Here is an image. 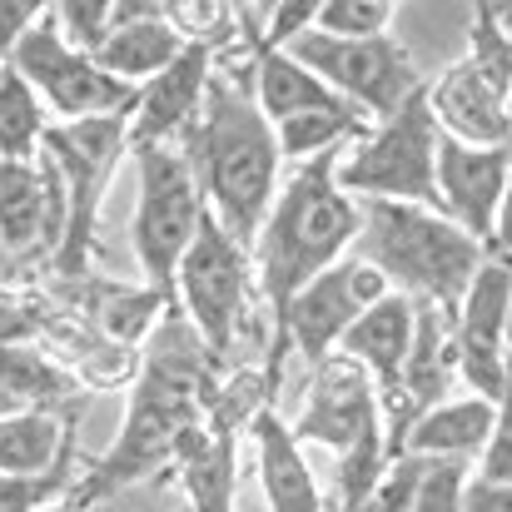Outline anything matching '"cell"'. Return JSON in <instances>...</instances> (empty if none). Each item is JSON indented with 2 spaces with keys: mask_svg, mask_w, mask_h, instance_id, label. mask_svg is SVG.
Masks as SVG:
<instances>
[{
  "mask_svg": "<svg viewBox=\"0 0 512 512\" xmlns=\"http://www.w3.org/2000/svg\"><path fill=\"white\" fill-rule=\"evenodd\" d=\"M65 234V199L60 179L40 160H0V249L15 259L60 244Z\"/></svg>",
  "mask_w": 512,
  "mask_h": 512,
  "instance_id": "cell-16",
  "label": "cell"
},
{
  "mask_svg": "<svg viewBox=\"0 0 512 512\" xmlns=\"http://www.w3.org/2000/svg\"><path fill=\"white\" fill-rule=\"evenodd\" d=\"M428 110H433V125L443 140H458L473 150L508 145V95L493 80H483L468 60H458L438 75V85L428 90Z\"/></svg>",
  "mask_w": 512,
  "mask_h": 512,
  "instance_id": "cell-17",
  "label": "cell"
},
{
  "mask_svg": "<svg viewBox=\"0 0 512 512\" xmlns=\"http://www.w3.org/2000/svg\"><path fill=\"white\" fill-rule=\"evenodd\" d=\"M468 468L458 458H418V483H413V503L408 512H458Z\"/></svg>",
  "mask_w": 512,
  "mask_h": 512,
  "instance_id": "cell-32",
  "label": "cell"
},
{
  "mask_svg": "<svg viewBox=\"0 0 512 512\" xmlns=\"http://www.w3.org/2000/svg\"><path fill=\"white\" fill-rule=\"evenodd\" d=\"M70 393V378L30 343H0V398L15 408H30V403H45V398H65Z\"/></svg>",
  "mask_w": 512,
  "mask_h": 512,
  "instance_id": "cell-26",
  "label": "cell"
},
{
  "mask_svg": "<svg viewBox=\"0 0 512 512\" xmlns=\"http://www.w3.org/2000/svg\"><path fill=\"white\" fill-rule=\"evenodd\" d=\"M398 5L388 0H329L314 10V30L319 35H334V40H378L388 35Z\"/></svg>",
  "mask_w": 512,
  "mask_h": 512,
  "instance_id": "cell-30",
  "label": "cell"
},
{
  "mask_svg": "<svg viewBox=\"0 0 512 512\" xmlns=\"http://www.w3.org/2000/svg\"><path fill=\"white\" fill-rule=\"evenodd\" d=\"M45 512H60V508H45Z\"/></svg>",
  "mask_w": 512,
  "mask_h": 512,
  "instance_id": "cell-42",
  "label": "cell"
},
{
  "mask_svg": "<svg viewBox=\"0 0 512 512\" xmlns=\"http://www.w3.org/2000/svg\"><path fill=\"white\" fill-rule=\"evenodd\" d=\"M40 15H45V5H35V0H0V65L10 60V50Z\"/></svg>",
  "mask_w": 512,
  "mask_h": 512,
  "instance_id": "cell-38",
  "label": "cell"
},
{
  "mask_svg": "<svg viewBox=\"0 0 512 512\" xmlns=\"http://www.w3.org/2000/svg\"><path fill=\"white\" fill-rule=\"evenodd\" d=\"M289 55L319 75L334 95H339L348 110H368L378 120H388L423 80L408 60V50L393 40V35H378V40H334V35H319V30H304Z\"/></svg>",
  "mask_w": 512,
  "mask_h": 512,
  "instance_id": "cell-9",
  "label": "cell"
},
{
  "mask_svg": "<svg viewBox=\"0 0 512 512\" xmlns=\"http://www.w3.org/2000/svg\"><path fill=\"white\" fill-rule=\"evenodd\" d=\"M50 20L60 30V40L80 55L95 60V50L110 35V0H70V5H50Z\"/></svg>",
  "mask_w": 512,
  "mask_h": 512,
  "instance_id": "cell-31",
  "label": "cell"
},
{
  "mask_svg": "<svg viewBox=\"0 0 512 512\" xmlns=\"http://www.w3.org/2000/svg\"><path fill=\"white\" fill-rule=\"evenodd\" d=\"M204 343L194 339V329L170 314L165 329L155 334L145 378L130 398L125 428L115 438V448L100 458L95 478L85 483V498H105L130 488L135 478H145L150 468H160L165 458H174V443L184 438V428H194V403H199V378H204Z\"/></svg>",
  "mask_w": 512,
  "mask_h": 512,
  "instance_id": "cell-3",
  "label": "cell"
},
{
  "mask_svg": "<svg viewBox=\"0 0 512 512\" xmlns=\"http://www.w3.org/2000/svg\"><path fill=\"white\" fill-rule=\"evenodd\" d=\"M40 135H45L40 95L10 65H0V160H30Z\"/></svg>",
  "mask_w": 512,
  "mask_h": 512,
  "instance_id": "cell-27",
  "label": "cell"
},
{
  "mask_svg": "<svg viewBox=\"0 0 512 512\" xmlns=\"http://www.w3.org/2000/svg\"><path fill=\"white\" fill-rule=\"evenodd\" d=\"M508 309L512 269L508 259H483L453 309V373H463L473 398L508 408Z\"/></svg>",
  "mask_w": 512,
  "mask_h": 512,
  "instance_id": "cell-11",
  "label": "cell"
},
{
  "mask_svg": "<svg viewBox=\"0 0 512 512\" xmlns=\"http://www.w3.org/2000/svg\"><path fill=\"white\" fill-rule=\"evenodd\" d=\"M358 259L383 274V284H398L403 299L413 304H438L458 309L468 279L488 259L483 244H473L458 224H448L438 209L418 204H383L363 199L358 204Z\"/></svg>",
  "mask_w": 512,
  "mask_h": 512,
  "instance_id": "cell-4",
  "label": "cell"
},
{
  "mask_svg": "<svg viewBox=\"0 0 512 512\" xmlns=\"http://www.w3.org/2000/svg\"><path fill=\"white\" fill-rule=\"evenodd\" d=\"M244 284H249V254L209 219H199L179 269H174V294L189 309V329L204 343V358H224L239 314H244Z\"/></svg>",
  "mask_w": 512,
  "mask_h": 512,
  "instance_id": "cell-10",
  "label": "cell"
},
{
  "mask_svg": "<svg viewBox=\"0 0 512 512\" xmlns=\"http://www.w3.org/2000/svg\"><path fill=\"white\" fill-rule=\"evenodd\" d=\"M388 463H393V453H388L383 423H378V428H368L353 448H343V453H339V498H343V512L358 508V503L378 488V478L388 473Z\"/></svg>",
  "mask_w": 512,
  "mask_h": 512,
  "instance_id": "cell-29",
  "label": "cell"
},
{
  "mask_svg": "<svg viewBox=\"0 0 512 512\" xmlns=\"http://www.w3.org/2000/svg\"><path fill=\"white\" fill-rule=\"evenodd\" d=\"M478 478H493V483H512V433H508V408L498 413V423H493V433H488V443H483V453H478V468H473Z\"/></svg>",
  "mask_w": 512,
  "mask_h": 512,
  "instance_id": "cell-36",
  "label": "cell"
},
{
  "mask_svg": "<svg viewBox=\"0 0 512 512\" xmlns=\"http://www.w3.org/2000/svg\"><path fill=\"white\" fill-rule=\"evenodd\" d=\"M339 155H319L309 165H299L289 184L274 189V204L259 224V279H264V299L274 314V339H269V373H264V398L274 393L279 373H284V314L294 304V294L319 279L329 264H339L343 249L358 234V204L339 189Z\"/></svg>",
  "mask_w": 512,
  "mask_h": 512,
  "instance_id": "cell-1",
  "label": "cell"
},
{
  "mask_svg": "<svg viewBox=\"0 0 512 512\" xmlns=\"http://www.w3.org/2000/svg\"><path fill=\"white\" fill-rule=\"evenodd\" d=\"M274 130V150H279V160L289 155V160H319V155H339L343 140H363L368 130H363V115L358 110H348V105H329V110H299V115H289V120H279V125H269Z\"/></svg>",
  "mask_w": 512,
  "mask_h": 512,
  "instance_id": "cell-25",
  "label": "cell"
},
{
  "mask_svg": "<svg viewBox=\"0 0 512 512\" xmlns=\"http://www.w3.org/2000/svg\"><path fill=\"white\" fill-rule=\"evenodd\" d=\"M5 274H10V254L0 249V279H5Z\"/></svg>",
  "mask_w": 512,
  "mask_h": 512,
  "instance_id": "cell-40",
  "label": "cell"
},
{
  "mask_svg": "<svg viewBox=\"0 0 512 512\" xmlns=\"http://www.w3.org/2000/svg\"><path fill=\"white\" fill-rule=\"evenodd\" d=\"M408 339H413V299L403 294H383L378 304H368L348 329H343V358H353L368 383L378 378L383 398L398 393V373H403V358H408ZM378 398V403H383Z\"/></svg>",
  "mask_w": 512,
  "mask_h": 512,
  "instance_id": "cell-19",
  "label": "cell"
},
{
  "mask_svg": "<svg viewBox=\"0 0 512 512\" xmlns=\"http://www.w3.org/2000/svg\"><path fill=\"white\" fill-rule=\"evenodd\" d=\"M184 140H189L184 160L194 170L209 219L249 254L259 239V224L274 204V189H279V150H274L269 120L259 115V105L244 85L209 80L194 130Z\"/></svg>",
  "mask_w": 512,
  "mask_h": 512,
  "instance_id": "cell-2",
  "label": "cell"
},
{
  "mask_svg": "<svg viewBox=\"0 0 512 512\" xmlns=\"http://www.w3.org/2000/svg\"><path fill=\"white\" fill-rule=\"evenodd\" d=\"M5 65L40 95V105L60 110L65 125H75V120H100V115H130V105H135V85L105 75L90 55H80V50H70V45L60 40V30H55V20H50V5H45V15L20 35V45L10 50Z\"/></svg>",
  "mask_w": 512,
  "mask_h": 512,
  "instance_id": "cell-8",
  "label": "cell"
},
{
  "mask_svg": "<svg viewBox=\"0 0 512 512\" xmlns=\"http://www.w3.org/2000/svg\"><path fill=\"white\" fill-rule=\"evenodd\" d=\"M20 334H30V319H25L20 299H10L0 289V343H20Z\"/></svg>",
  "mask_w": 512,
  "mask_h": 512,
  "instance_id": "cell-39",
  "label": "cell"
},
{
  "mask_svg": "<svg viewBox=\"0 0 512 512\" xmlns=\"http://www.w3.org/2000/svg\"><path fill=\"white\" fill-rule=\"evenodd\" d=\"M383 294H393V289H388L383 274L368 269L363 259L329 264L319 279H309V284L294 294V304H289V314H284V348H299L309 363H324L329 348L343 339V329H348L368 304H378Z\"/></svg>",
  "mask_w": 512,
  "mask_h": 512,
  "instance_id": "cell-13",
  "label": "cell"
},
{
  "mask_svg": "<svg viewBox=\"0 0 512 512\" xmlns=\"http://www.w3.org/2000/svg\"><path fill=\"white\" fill-rule=\"evenodd\" d=\"M433 155H438V125L428 110V85H418L373 135H363V145L334 170V179L348 199L363 194V199H383V204L438 209Z\"/></svg>",
  "mask_w": 512,
  "mask_h": 512,
  "instance_id": "cell-5",
  "label": "cell"
},
{
  "mask_svg": "<svg viewBox=\"0 0 512 512\" xmlns=\"http://www.w3.org/2000/svg\"><path fill=\"white\" fill-rule=\"evenodd\" d=\"M324 512H339V508H324Z\"/></svg>",
  "mask_w": 512,
  "mask_h": 512,
  "instance_id": "cell-43",
  "label": "cell"
},
{
  "mask_svg": "<svg viewBox=\"0 0 512 512\" xmlns=\"http://www.w3.org/2000/svg\"><path fill=\"white\" fill-rule=\"evenodd\" d=\"M65 463L50 468V473H35V478H15V473H0V512H45L65 498Z\"/></svg>",
  "mask_w": 512,
  "mask_h": 512,
  "instance_id": "cell-33",
  "label": "cell"
},
{
  "mask_svg": "<svg viewBox=\"0 0 512 512\" xmlns=\"http://www.w3.org/2000/svg\"><path fill=\"white\" fill-rule=\"evenodd\" d=\"M498 413L503 408H493L483 398H443L408 423L403 448H408V458H458V463H468V458L483 453Z\"/></svg>",
  "mask_w": 512,
  "mask_h": 512,
  "instance_id": "cell-21",
  "label": "cell"
},
{
  "mask_svg": "<svg viewBox=\"0 0 512 512\" xmlns=\"http://www.w3.org/2000/svg\"><path fill=\"white\" fill-rule=\"evenodd\" d=\"M170 5H140V0H120L110 5V35L95 50V65L125 85H145L155 80L165 65H174V55L184 50V35L174 30Z\"/></svg>",
  "mask_w": 512,
  "mask_h": 512,
  "instance_id": "cell-18",
  "label": "cell"
},
{
  "mask_svg": "<svg viewBox=\"0 0 512 512\" xmlns=\"http://www.w3.org/2000/svg\"><path fill=\"white\" fill-rule=\"evenodd\" d=\"M65 458H70V428L55 413H40V408L0 413V473L35 478V473L60 468Z\"/></svg>",
  "mask_w": 512,
  "mask_h": 512,
  "instance_id": "cell-23",
  "label": "cell"
},
{
  "mask_svg": "<svg viewBox=\"0 0 512 512\" xmlns=\"http://www.w3.org/2000/svg\"><path fill=\"white\" fill-rule=\"evenodd\" d=\"M314 10L309 0H289V5H274L269 10V30H264V50H289L304 30H314Z\"/></svg>",
  "mask_w": 512,
  "mask_h": 512,
  "instance_id": "cell-35",
  "label": "cell"
},
{
  "mask_svg": "<svg viewBox=\"0 0 512 512\" xmlns=\"http://www.w3.org/2000/svg\"><path fill=\"white\" fill-rule=\"evenodd\" d=\"M468 45H473L468 65H473L483 80H493V85L508 95V85H512L508 5H498V0H483V5H473V30H468Z\"/></svg>",
  "mask_w": 512,
  "mask_h": 512,
  "instance_id": "cell-28",
  "label": "cell"
},
{
  "mask_svg": "<svg viewBox=\"0 0 512 512\" xmlns=\"http://www.w3.org/2000/svg\"><path fill=\"white\" fill-rule=\"evenodd\" d=\"M0 413H10V403H5V398H0Z\"/></svg>",
  "mask_w": 512,
  "mask_h": 512,
  "instance_id": "cell-41",
  "label": "cell"
},
{
  "mask_svg": "<svg viewBox=\"0 0 512 512\" xmlns=\"http://www.w3.org/2000/svg\"><path fill=\"white\" fill-rule=\"evenodd\" d=\"M254 105L269 125H279L299 110H329V105H343V100L319 75H309L289 50H264L259 70H254Z\"/></svg>",
  "mask_w": 512,
  "mask_h": 512,
  "instance_id": "cell-24",
  "label": "cell"
},
{
  "mask_svg": "<svg viewBox=\"0 0 512 512\" xmlns=\"http://www.w3.org/2000/svg\"><path fill=\"white\" fill-rule=\"evenodd\" d=\"M125 115H100V120H75V125H45V165L60 179L65 199V234H60V264L80 269L90 244H95V214L105 199V184L120 165L125 150Z\"/></svg>",
  "mask_w": 512,
  "mask_h": 512,
  "instance_id": "cell-7",
  "label": "cell"
},
{
  "mask_svg": "<svg viewBox=\"0 0 512 512\" xmlns=\"http://www.w3.org/2000/svg\"><path fill=\"white\" fill-rule=\"evenodd\" d=\"M413 483H418V458L403 453V458L388 463V473L378 478V488L348 512H408V503H413Z\"/></svg>",
  "mask_w": 512,
  "mask_h": 512,
  "instance_id": "cell-34",
  "label": "cell"
},
{
  "mask_svg": "<svg viewBox=\"0 0 512 512\" xmlns=\"http://www.w3.org/2000/svg\"><path fill=\"white\" fill-rule=\"evenodd\" d=\"M204 85H209V45L184 40L174 65H165L155 80H145L135 90V105L125 115V135L135 145H170L174 135H189L199 100H204Z\"/></svg>",
  "mask_w": 512,
  "mask_h": 512,
  "instance_id": "cell-15",
  "label": "cell"
},
{
  "mask_svg": "<svg viewBox=\"0 0 512 512\" xmlns=\"http://www.w3.org/2000/svg\"><path fill=\"white\" fill-rule=\"evenodd\" d=\"M179 458V483L189 493L194 512H234V438L229 433H199L184 428V438L174 443Z\"/></svg>",
  "mask_w": 512,
  "mask_h": 512,
  "instance_id": "cell-22",
  "label": "cell"
},
{
  "mask_svg": "<svg viewBox=\"0 0 512 512\" xmlns=\"http://www.w3.org/2000/svg\"><path fill=\"white\" fill-rule=\"evenodd\" d=\"M458 512H512V483L478 478V473L468 468L463 493H458Z\"/></svg>",
  "mask_w": 512,
  "mask_h": 512,
  "instance_id": "cell-37",
  "label": "cell"
},
{
  "mask_svg": "<svg viewBox=\"0 0 512 512\" xmlns=\"http://www.w3.org/2000/svg\"><path fill=\"white\" fill-rule=\"evenodd\" d=\"M378 423H383V408H378V388L368 383V373L353 358H324L299 408V423L289 433L343 453Z\"/></svg>",
  "mask_w": 512,
  "mask_h": 512,
  "instance_id": "cell-14",
  "label": "cell"
},
{
  "mask_svg": "<svg viewBox=\"0 0 512 512\" xmlns=\"http://www.w3.org/2000/svg\"><path fill=\"white\" fill-rule=\"evenodd\" d=\"M140 160V204H135V224H130V244L135 259L155 289V299H174V269L204 219V199L189 160L170 145H135Z\"/></svg>",
  "mask_w": 512,
  "mask_h": 512,
  "instance_id": "cell-6",
  "label": "cell"
},
{
  "mask_svg": "<svg viewBox=\"0 0 512 512\" xmlns=\"http://www.w3.org/2000/svg\"><path fill=\"white\" fill-rule=\"evenodd\" d=\"M508 145L498 150H473L458 140L438 135V155H433V194H438V214L448 224H458L473 244L488 249V259H508V234H503V214H508Z\"/></svg>",
  "mask_w": 512,
  "mask_h": 512,
  "instance_id": "cell-12",
  "label": "cell"
},
{
  "mask_svg": "<svg viewBox=\"0 0 512 512\" xmlns=\"http://www.w3.org/2000/svg\"><path fill=\"white\" fill-rule=\"evenodd\" d=\"M254 443H259V483L269 512H324L314 468L304 458V443L289 433V423L274 408L254 413Z\"/></svg>",
  "mask_w": 512,
  "mask_h": 512,
  "instance_id": "cell-20",
  "label": "cell"
}]
</instances>
